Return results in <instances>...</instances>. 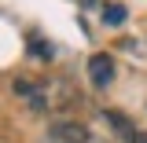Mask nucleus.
<instances>
[{"label": "nucleus", "mask_w": 147, "mask_h": 143, "mask_svg": "<svg viewBox=\"0 0 147 143\" xmlns=\"http://www.w3.org/2000/svg\"><path fill=\"white\" fill-rule=\"evenodd\" d=\"M48 143H92V132L81 121H55L48 128Z\"/></svg>", "instance_id": "f257e3e1"}, {"label": "nucleus", "mask_w": 147, "mask_h": 143, "mask_svg": "<svg viewBox=\"0 0 147 143\" xmlns=\"http://www.w3.org/2000/svg\"><path fill=\"white\" fill-rule=\"evenodd\" d=\"M88 81L96 88H110V85H114V59H110V55L96 52L88 59Z\"/></svg>", "instance_id": "f03ea898"}, {"label": "nucleus", "mask_w": 147, "mask_h": 143, "mask_svg": "<svg viewBox=\"0 0 147 143\" xmlns=\"http://www.w3.org/2000/svg\"><path fill=\"white\" fill-rule=\"evenodd\" d=\"M15 92L30 103L33 110H48V92L40 88V85H30V81H15Z\"/></svg>", "instance_id": "7ed1b4c3"}, {"label": "nucleus", "mask_w": 147, "mask_h": 143, "mask_svg": "<svg viewBox=\"0 0 147 143\" xmlns=\"http://www.w3.org/2000/svg\"><path fill=\"white\" fill-rule=\"evenodd\" d=\"M103 22L107 26H121L125 22V7L121 4H103Z\"/></svg>", "instance_id": "20e7f679"}]
</instances>
